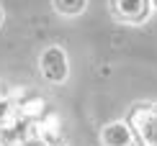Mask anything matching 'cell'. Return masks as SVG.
Returning <instances> with one entry per match:
<instances>
[{"label":"cell","instance_id":"cell-1","mask_svg":"<svg viewBox=\"0 0 157 146\" xmlns=\"http://www.w3.org/2000/svg\"><path fill=\"white\" fill-rule=\"evenodd\" d=\"M126 123L142 146H157V103H136L129 108Z\"/></svg>","mask_w":157,"mask_h":146},{"label":"cell","instance_id":"cell-2","mask_svg":"<svg viewBox=\"0 0 157 146\" xmlns=\"http://www.w3.org/2000/svg\"><path fill=\"white\" fill-rule=\"evenodd\" d=\"M39 72L49 85H62L70 77V59L62 46H47L39 54Z\"/></svg>","mask_w":157,"mask_h":146},{"label":"cell","instance_id":"cell-3","mask_svg":"<svg viewBox=\"0 0 157 146\" xmlns=\"http://www.w3.org/2000/svg\"><path fill=\"white\" fill-rule=\"evenodd\" d=\"M108 10L119 23L142 26V23L149 21L152 3L149 0H108Z\"/></svg>","mask_w":157,"mask_h":146},{"label":"cell","instance_id":"cell-4","mask_svg":"<svg viewBox=\"0 0 157 146\" xmlns=\"http://www.w3.org/2000/svg\"><path fill=\"white\" fill-rule=\"evenodd\" d=\"M101 144L103 146H132L134 133L126 121H111L101 128Z\"/></svg>","mask_w":157,"mask_h":146},{"label":"cell","instance_id":"cell-5","mask_svg":"<svg viewBox=\"0 0 157 146\" xmlns=\"http://www.w3.org/2000/svg\"><path fill=\"white\" fill-rule=\"evenodd\" d=\"M88 8V0H52V10L64 18H77Z\"/></svg>","mask_w":157,"mask_h":146},{"label":"cell","instance_id":"cell-6","mask_svg":"<svg viewBox=\"0 0 157 146\" xmlns=\"http://www.w3.org/2000/svg\"><path fill=\"white\" fill-rule=\"evenodd\" d=\"M3 23H5V10H3V5H0V28H3Z\"/></svg>","mask_w":157,"mask_h":146},{"label":"cell","instance_id":"cell-7","mask_svg":"<svg viewBox=\"0 0 157 146\" xmlns=\"http://www.w3.org/2000/svg\"><path fill=\"white\" fill-rule=\"evenodd\" d=\"M149 3H152V10H157V0H149Z\"/></svg>","mask_w":157,"mask_h":146},{"label":"cell","instance_id":"cell-8","mask_svg":"<svg viewBox=\"0 0 157 146\" xmlns=\"http://www.w3.org/2000/svg\"><path fill=\"white\" fill-rule=\"evenodd\" d=\"M54 146H59V144H54Z\"/></svg>","mask_w":157,"mask_h":146}]
</instances>
